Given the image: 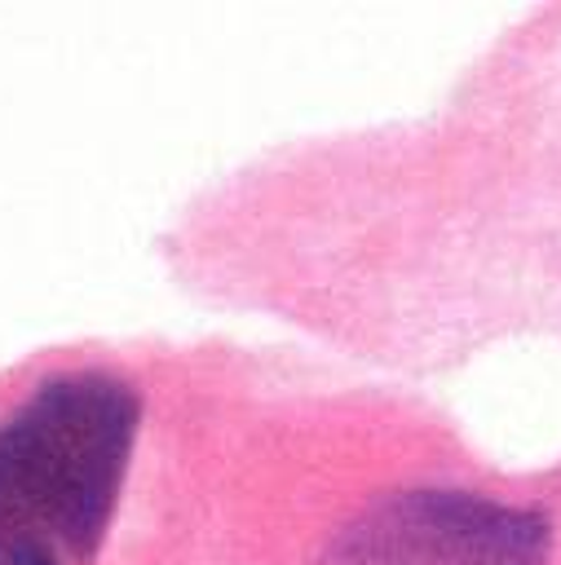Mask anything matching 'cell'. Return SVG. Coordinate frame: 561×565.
<instances>
[{"mask_svg":"<svg viewBox=\"0 0 561 565\" xmlns=\"http://www.w3.org/2000/svg\"><path fill=\"white\" fill-rule=\"evenodd\" d=\"M552 525L534 508L464 490H402L349 516L322 565H548Z\"/></svg>","mask_w":561,"mask_h":565,"instance_id":"7a4b0ae2","label":"cell"},{"mask_svg":"<svg viewBox=\"0 0 561 565\" xmlns=\"http://www.w3.org/2000/svg\"><path fill=\"white\" fill-rule=\"evenodd\" d=\"M141 402L106 371H62L0 419V565L88 561L115 516Z\"/></svg>","mask_w":561,"mask_h":565,"instance_id":"6da1fadb","label":"cell"}]
</instances>
